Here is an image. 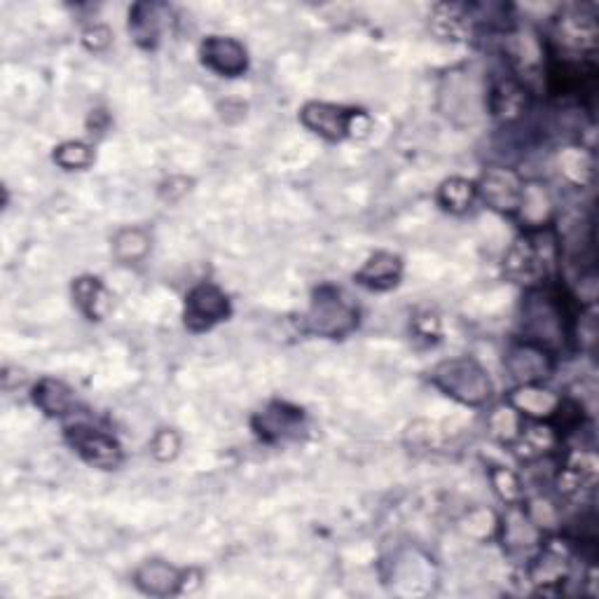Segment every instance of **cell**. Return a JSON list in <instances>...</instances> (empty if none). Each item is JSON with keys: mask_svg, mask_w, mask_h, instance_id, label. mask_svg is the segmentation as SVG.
Listing matches in <instances>:
<instances>
[{"mask_svg": "<svg viewBox=\"0 0 599 599\" xmlns=\"http://www.w3.org/2000/svg\"><path fill=\"white\" fill-rule=\"evenodd\" d=\"M113 41V33L106 24H92L90 28H84L82 33V43L88 49H92V53H101V49H106Z\"/></svg>", "mask_w": 599, "mask_h": 599, "instance_id": "34", "label": "cell"}, {"mask_svg": "<svg viewBox=\"0 0 599 599\" xmlns=\"http://www.w3.org/2000/svg\"><path fill=\"white\" fill-rule=\"evenodd\" d=\"M253 434L267 445L298 440L307 429L304 410L286 401H272L251 419Z\"/></svg>", "mask_w": 599, "mask_h": 599, "instance_id": "12", "label": "cell"}, {"mask_svg": "<svg viewBox=\"0 0 599 599\" xmlns=\"http://www.w3.org/2000/svg\"><path fill=\"white\" fill-rule=\"evenodd\" d=\"M169 8L162 3H134L129 8V33L143 49H155L162 41Z\"/></svg>", "mask_w": 599, "mask_h": 599, "instance_id": "20", "label": "cell"}, {"mask_svg": "<svg viewBox=\"0 0 599 599\" xmlns=\"http://www.w3.org/2000/svg\"><path fill=\"white\" fill-rule=\"evenodd\" d=\"M597 38L599 28L595 22V14H590L580 5L564 8L553 22V57L592 59L597 49Z\"/></svg>", "mask_w": 599, "mask_h": 599, "instance_id": "8", "label": "cell"}, {"mask_svg": "<svg viewBox=\"0 0 599 599\" xmlns=\"http://www.w3.org/2000/svg\"><path fill=\"white\" fill-rule=\"evenodd\" d=\"M431 31L440 41H469L475 31L471 5L440 3L431 12Z\"/></svg>", "mask_w": 599, "mask_h": 599, "instance_id": "24", "label": "cell"}, {"mask_svg": "<svg viewBox=\"0 0 599 599\" xmlns=\"http://www.w3.org/2000/svg\"><path fill=\"white\" fill-rule=\"evenodd\" d=\"M64 438L84 464L99 471H115L123 466L125 452L113 434L101 429L90 419H73L64 426Z\"/></svg>", "mask_w": 599, "mask_h": 599, "instance_id": "7", "label": "cell"}, {"mask_svg": "<svg viewBox=\"0 0 599 599\" xmlns=\"http://www.w3.org/2000/svg\"><path fill=\"white\" fill-rule=\"evenodd\" d=\"M300 123L312 134L326 141H345V139H364L368 136L372 123L366 111L345 108L326 101H310L300 111Z\"/></svg>", "mask_w": 599, "mask_h": 599, "instance_id": "6", "label": "cell"}, {"mask_svg": "<svg viewBox=\"0 0 599 599\" xmlns=\"http://www.w3.org/2000/svg\"><path fill=\"white\" fill-rule=\"evenodd\" d=\"M496 534L504 543V551L510 557H525V564L534 557L545 539V532L532 520L522 504H512L506 508L499 518Z\"/></svg>", "mask_w": 599, "mask_h": 599, "instance_id": "10", "label": "cell"}, {"mask_svg": "<svg viewBox=\"0 0 599 599\" xmlns=\"http://www.w3.org/2000/svg\"><path fill=\"white\" fill-rule=\"evenodd\" d=\"M580 307L567 288L557 281H543L525 288L520 304L522 339L560 356L576 345V323Z\"/></svg>", "mask_w": 599, "mask_h": 599, "instance_id": "1", "label": "cell"}, {"mask_svg": "<svg viewBox=\"0 0 599 599\" xmlns=\"http://www.w3.org/2000/svg\"><path fill=\"white\" fill-rule=\"evenodd\" d=\"M354 279L370 290H391L403 279V258L391 251H378L354 274Z\"/></svg>", "mask_w": 599, "mask_h": 599, "instance_id": "22", "label": "cell"}, {"mask_svg": "<svg viewBox=\"0 0 599 599\" xmlns=\"http://www.w3.org/2000/svg\"><path fill=\"white\" fill-rule=\"evenodd\" d=\"M53 160L66 171H82L94 164V150L84 141H64L55 148Z\"/></svg>", "mask_w": 599, "mask_h": 599, "instance_id": "31", "label": "cell"}, {"mask_svg": "<svg viewBox=\"0 0 599 599\" xmlns=\"http://www.w3.org/2000/svg\"><path fill=\"white\" fill-rule=\"evenodd\" d=\"M358 307L342 296L339 288L321 286L304 314V331L326 339H342L358 329Z\"/></svg>", "mask_w": 599, "mask_h": 599, "instance_id": "5", "label": "cell"}, {"mask_svg": "<svg viewBox=\"0 0 599 599\" xmlns=\"http://www.w3.org/2000/svg\"><path fill=\"white\" fill-rule=\"evenodd\" d=\"M31 401L36 405L45 417L64 419L76 413V391L61 380L55 378H43L31 389Z\"/></svg>", "mask_w": 599, "mask_h": 599, "instance_id": "21", "label": "cell"}, {"mask_svg": "<svg viewBox=\"0 0 599 599\" xmlns=\"http://www.w3.org/2000/svg\"><path fill=\"white\" fill-rule=\"evenodd\" d=\"M580 543L569 537L543 539L534 557L527 562V580L541 595H557L574 578Z\"/></svg>", "mask_w": 599, "mask_h": 599, "instance_id": "4", "label": "cell"}, {"mask_svg": "<svg viewBox=\"0 0 599 599\" xmlns=\"http://www.w3.org/2000/svg\"><path fill=\"white\" fill-rule=\"evenodd\" d=\"M477 201V185L475 181L452 176L442 181L438 187V204L448 214H466Z\"/></svg>", "mask_w": 599, "mask_h": 599, "instance_id": "28", "label": "cell"}, {"mask_svg": "<svg viewBox=\"0 0 599 599\" xmlns=\"http://www.w3.org/2000/svg\"><path fill=\"white\" fill-rule=\"evenodd\" d=\"M525 178L516 169L508 166H489L477 181V199H483L489 209L516 216L518 204L525 191Z\"/></svg>", "mask_w": 599, "mask_h": 599, "instance_id": "13", "label": "cell"}, {"mask_svg": "<svg viewBox=\"0 0 599 599\" xmlns=\"http://www.w3.org/2000/svg\"><path fill=\"white\" fill-rule=\"evenodd\" d=\"M487 111L504 125H516L529 111V92L518 76L494 80L485 94Z\"/></svg>", "mask_w": 599, "mask_h": 599, "instance_id": "15", "label": "cell"}, {"mask_svg": "<svg viewBox=\"0 0 599 599\" xmlns=\"http://www.w3.org/2000/svg\"><path fill=\"white\" fill-rule=\"evenodd\" d=\"M504 366L516 384H543L557 368V356L518 337L504 356Z\"/></svg>", "mask_w": 599, "mask_h": 599, "instance_id": "11", "label": "cell"}, {"mask_svg": "<svg viewBox=\"0 0 599 599\" xmlns=\"http://www.w3.org/2000/svg\"><path fill=\"white\" fill-rule=\"evenodd\" d=\"M431 382L436 389H440L445 396L452 401L469 405V407H483L492 401L494 382L489 372L469 356H457L440 361L431 370Z\"/></svg>", "mask_w": 599, "mask_h": 599, "instance_id": "3", "label": "cell"}, {"mask_svg": "<svg viewBox=\"0 0 599 599\" xmlns=\"http://www.w3.org/2000/svg\"><path fill=\"white\" fill-rule=\"evenodd\" d=\"M562 445V438L555 426L548 419H525L518 440L510 445V450L525 461H539L545 454L555 452Z\"/></svg>", "mask_w": 599, "mask_h": 599, "instance_id": "18", "label": "cell"}, {"mask_svg": "<svg viewBox=\"0 0 599 599\" xmlns=\"http://www.w3.org/2000/svg\"><path fill=\"white\" fill-rule=\"evenodd\" d=\"M597 483V457L592 450L574 448L555 473V487L564 499H578Z\"/></svg>", "mask_w": 599, "mask_h": 599, "instance_id": "16", "label": "cell"}, {"mask_svg": "<svg viewBox=\"0 0 599 599\" xmlns=\"http://www.w3.org/2000/svg\"><path fill=\"white\" fill-rule=\"evenodd\" d=\"M152 249V239L143 228H125L113 239V253L119 263L139 265L148 258Z\"/></svg>", "mask_w": 599, "mask_h": 599, "instance_id": "27", "label": "cell"}, {"mask_svg": "<svg viewBox=\"0 0 599 599\" xmlns=\"http://www.w3.org/2000/svg\"><path fill=\"white\" fill-rule=\"evenodd\" d=\"M557 166H560V174L569 183H574L578 187H586V185H590V181L595 176V155H592V150H588L584 146H567V148L560 150Z\"/></svg>", "mask_w": 599, "mask_h": 599, "instance_id": "26", "label": "cell"}, {"mask_svg": "<svg viewBox=\"0 0 599 599\" xmlns=\"http://www.w3.org/2000/svg\"><path fill=\"white\" fill-rule=\"evenodd\" d=\"M481 518H483V520H477V510L469 512V518H466V522H464L466 534H469V537H477V539H487V537L496 534V527H499V518H496L494 512L487 510V508H483Z\"/></svg>", "mask_w": 599, "mask_h": 599, "instance_id": "33", "label": "cell"}, {"mask_svg": "<svg viewBox=\"0 0 599 599\" xmlns=\"http://www.w3.org/2000/svg\"><path fill=\"white\" fill-rule=\"evenodd\" d=\"M185 569L174 567L164 560H148L134 572V586L150 597L183 595Z\"/></svg>", "mask_w": 599, "mask_h": 599, "instance_id": "17", "label": "cell"}, {"mask_svg": "<svg viewBox=\"0 0 599 599\" xmlns=\"http://www.w3.org/2000/svg\"><path fill=\"white\" fill-rule=\"evenodd\" d=\"M522 426H525V417L508 401L492 407V413L487 417V429L492 438L499 440L502 445H508V448L518 440Z\"/></svg>", "mask_w": 599, "mask_h": 599, "instance_id": "29", "label": "cell"}, {"mask_svg": "<svg viewBox=\"0 0 599 599\" xmlns=\"http://www.w3.org/2000/svg\"><path fill=\"white\" fill-rule=\"evenodd\" d=\"M489 481H492L494 494L499 496V499L506 506L522 504V499H525V485H522V477L516 471L506 469V466H496V469L489 471Z\"/></svg>", "mask_w": 599, "mask_h": 599, "instance_id": "30", "label": "cell"}, {"mask_svg": "<svg viewBox=\"0 0 599 599\" xmlns=\"http://www.w3.org/2000/svg\"><path fill=\"white\" fill-rule=\"evenodd\" d=\"M73 302L88 321H104L111 312V293L99 277H78L71 286Z\"/></svg>", "mask_w": 599, "mask_h": 599, "instance_id": "25", "label": "cell"}, {"mask_svg": "<svg viewBox=\"0 0 599 599\" xmlns=\"http://www.w3.org/2000/svg\"><path fill=\"white\" fill-rule=\"evenodd\" d=\"M199 59L220 78H242L249 71V49L232 36L204 38Z\"/></svg>", "mask_w": 599, "mask_h": 599, "instance_id": "14", "label": "cell"}, {"mask_svg": "<svg viewBox=\"0 0 599 599\" xmlns=\"http://www.w3.org/2000/svg\"><path fill=\"white\" fill-rule=\"evenodd\" d=\"M183 438L176 429H160L150 440V454L155 457L162 464L166 461H174L181 454Z\"/></svg>", "mask_w": 599, "mask_h": 599, "instance_id": "32", "label": "cell"}, {"mask_svg": "<svg viewBox=\"0 0 599 599\" xmlns=\"http://www.w3.org/2000/svg\"><path fill=\"white\" fill-rule=\"evenodd\" d=\"M232 304L226 290L214 281H201L187 290L183 304V323L191 333H207L228 321Z\"/></svg>", "mask_w": 599, "mask_h": 599, "instance_id": "9", "label": "cell"}, {"mask_svg": "<svg viewBox=\"0 0 599 599\" xmlns=\"http://www.w3.org/2000/svg\"><path fill=\"white\" fill-rule=\"evenodd\" d=\"M415 331L424 339H438L440 335V319L431 312H424L415 319Z\"/></svg>", "mask_w": 599, "mask_h": 599, "instance_id": "35", "label": "cell"}, {"mask_svg": "<svg viewBox=\"0 0 599 599\" xmlns=\"http://www.w3.org/2000/svg\"><path fill=\"white\" fill-rule=\"evenodd\" d=\"M562 265V244L555 226L543 230H525L510 244L504 258V274L525 288L543 281H555V272Z\"/></svg>", "mask_w": 599, "mask_h": 599, "instance_id": "2", "label": "cell"}, {"mask_svg": "<svg viewBox=\"0 0 599 599\" xmlns=\"http://www.w3.org/2000/svg\"><path fill=\"white\" fill-rule=\"evenodd\" d=\"M525 419H551L562 401L560 393L543 384H518L506 399Z\"/></svg>", "mask_w": 599, "mask_h": 599, "instance_id": "23", "label": "cell"}, {"mask_svg": "<svg viewBox=\"0 0 599 599\" xmlns=\"http://www.w3.org/2000/svg\"><path fill=\"white\" fill-rule=\"evenodd\" d=\"M516 218L525 230H543L555 222V199L543 183H525Z\"/></svg>", "mask_w": 599, "mask_h": 599, "instance_id": "19", "label": "cell"}]
</instances>
